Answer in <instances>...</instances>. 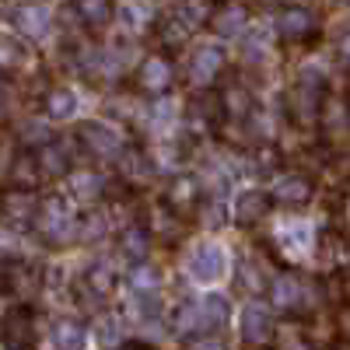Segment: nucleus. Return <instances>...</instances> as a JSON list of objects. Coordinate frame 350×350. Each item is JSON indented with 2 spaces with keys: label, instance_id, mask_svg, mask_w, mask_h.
<instances>
[{
  "label": "nucleus",
  "instance_id": "nucleus-1",
  "mask_svg": "<svg viewBox=\"0 0 350 350\" xmlns=\"http://www.w3.org/2000/svg\"><path fill=\"white\" fill-rule=\"evenodd\" d=\"M77 221L81 214L74 211V203L67 193H46L39 200V214H36V231L39 239L49 245H67L77 239Z\"/></svg>",
  "mask_w": 350,
  "mask_h": 350
},
{
  "label": "nucleus",
  "instance_id": "nucleus-2",
  "mask_svg": "<svg viewBox=\"0 0 350 350\" xmlns=\"http://www.w3.org/2000/svg\"><path fill=\"white\" fill-rule=\"evenodd\" d=\"M228 273V252L217 239H200L189 256H186V277L193 284H203V287H211L217 284L221 277Z\"/></svg>",
  "mask_w": 350,
  "mask_h": 350
},
{
  "label": "nucleus",
  "instance_id": "nucleus-3",
  "mask_svg": "<svg viewBox=\"0 0 350 350\" xmlns=\"http://www.w3.org/2000/svg\"><path fill=\"white\" fill-rule=\"evenodd\" d=\"M77 144H81L88 154H95V158H116V161L130 151L123 130L116 126V123H105V120H84L77 126Z\"/></svg>",
  "mask_w": 350,
  "mask_h": 350
},
{
  "label": "nucleus",
  "instance_id": "nucleus-4",
  "mask_svg": "<svg viewBox=\"0 0 350 350\" xmlns=\"http://www.w3.org/2000/svg\"><path fill=\"white\" fill-rule=\"evenodd\" d=\"M221 123H224V112H221V98H214V95H196L183 109V130L193 140H203V137L217 133Z\"/></svg>",
  "mask_w": 350,
  "mask_h": 350
},
{
  "label": "nucleus",
  "instance_id": "nucleus-5",
  "mask_svg": "<svg viewBox=\"0 0 350 350\" xmlns=\"http://www.w3.org/2000/svg\"><path fill=\"white\" fill-rule=\"evenodd\" d=\"M0 336H4V350H32L36 340H39L36 308H32V305H14V308L4 315Z\"/></svg>",
  "mask_w": 350,
  "mask_h": 350
},
{
  "label": "nucleus",
  "instance_id": "nucleus-6",
  "mask_svg": "<svg viewBox=\"0 0 350 350\" xmlns=\"http://www.w3.org/2000/svg\"><path fill=\"white\" fill-rule=\"evenodd\" d=\"M172 84H175V67L168 60V53H154V56H144L140 67H137V88L151 98L172 95Z\"/></svg>",
  "mask_w": 350,
  "mask_h": 350
},
{
  "label": "nucleus",
  "instance_id": "nucleus-7",
  "mask_svg": "<svg viewBox=\"0 0 350 350\" xmlns=\"http://www.w3.org/2000/svg\"><path fill=\"white\" fill-rule=\"evenodd\" d=\"M277 249L287 256V259H305L312 249H315V224L305 221V217H287L277 231Z\"/></svg>",
  "mask_w": 350,
  "mask_h": 350
},
{
  "label": "nucleus",
  "instance_id": "nucleus-8",
  "mask_svg": "<svg viewBox=\"0 0 350 350\" xmlns=\"http://www.w3.org/2000/svg\"><path fill=\"white\" fill-rule=\"evenodd\" d=\"M239 333L245 343L259 347V343H267L273 336V308L267 301H245L242 315H239Z\"/></svg>",
  "mask_w": 350,
  "mask_h": 350
},
{
  "label": "nucleus",
  "instance_id": "nucleus-9",
  "mask_svg": "<svg viewBox=\"0 0 350 350\" xmlns=\"http://www.w3.org/2000/svg\"><path fill=\"white\" fill-rule=\"evenodd\" d=\"M270 207H273V200L267 189H239V196L231 200V221L239 228H252L259 221H267Z\"/></svg>",
  "mask_w": 350,
  "mask_h": 350
},
{
  "label": "nucleus",
  "instance_id": "nucleus-10",
  "mask_svg": "<svg viewBox=\"0 0 350 350\" xmlns=\"http://www.w3.org/2000/svg\"><path fill=\"white\" fill-rule=\"evenodd\" d=\"M273 28L284 42H301L315 32V14L301 4H284L273 18Z\"/></svg>",
  "mask_w": 350,
  "mask_h": 350
},
{
  "label": "nucleus",
  "instance_id": "nucleus-11",
  "mask_svg": "<svg viewBox=\"0 0 350 350\" xmlns=\"http://www.w3.org/2000/svg\"><path fill=\"white\" fill-rule=\"evenodd\" d=\"M224 60H228V56H224V49L217 42H203L189 56V77L207 88V84H214L224 74Z\"/></svg>",
  "mask_w": 350,
  "mask_h": 350
},
{
  "label": "nucleus",
  "instance_id": "nucleus-12",
  "mask_svg": "<svg viewBox=\"0 0 350 350\" xmlns=\"http://www.w3.org/2000/svg\"><path fill=\"white\" fill-rule=\"evenodd\" d=\"M42 179H46V172H42L36 151H18V154L8 158V189H25V193H32Z\"/></svg>",
  "mask_w": 350,
  "mask_h": 350
},
{
  "label": "nucleus",
  "instance_id": "nucleus-13",
  "mask_svg": "<svg viewBox=\"0 0 350 350\" xmlns=\"http://www.w3.org/2000/svg\"><path fill=\"white\" fill-rule=\"evenodd\" d=\"M39 214V200L25 189H8L0 196V221L11 224V228H25V224H36Z\"/></svg>",
  "mask_w": 350,
  "mask_h": 350
},
{
  "label": "nucleus",
  "instance_id": "nucleus-14",
  "mask_svg": "<svg viewBox=\"0 0 350 350\" xmlns=\"http://www.w3.org/2000/svg\"><path fill=\"white\" fill-rule=\"evenodd\" d=\"M270 200L284 203V207H305V203L312 200V183L301 172H280V175H273Z\"/></svg>",
  "mask_w": 350,
  "mask_h": 350
},
{
  "label": "nucleus",
  "instance_id": "nucleus-15",
  "mask_svg": "<svg viewBox=\"0 0 350 350\" xmlns=\"http://www.w3.org/2000/svg\"><path fill=\"white\" fill-rule=\"evenodd\" d=\"M165 203L179 214L200 211L203 207V183L196 179V175H175V179L168 183V189H165Z\"/></svg>",
  "mask_w": 350,
  "mask_h": 350
},
{
  "label": "nucleus",
  "instance_id": "nucleus-16",
  "mask_svg": "<svg viewBox=\"0 0 350 350\" xmlns=\"http://www.w3.org/2000/svg\"><path fill=\"white\" fill-rule=\"evenodd\" d=\"M151 231L144 228V224H130L123 235H120V242H116V252H120V259L126 262V270L130 267H137V262H148V256H151Z\"/></svg>",
  "mask_w": 350,
  "mask_h": 350
},
{
  "label": "nucleus",
  "instance_id": "nucleus-17",
  "mask_svg": "<svg viewBox=\"0 0 350 350\" xmlns=\"http://www.w3.org/2000/svg\"><path fill=\"white\" fill-rule=\"evenodd\" d=\"M144 228L151 231V239L158 242H175L183 235V214L172 211L168 203H154V207H148V221H144Z\"/></svg>",
  "mask_w": 350,
  "mask_h": 350
},
{
  "label": "nucleus",
  "instance_id": "nucleus-18",
  "mask_svg": "<svg viewBox=\"0 0 350 350\" xmlns=\"http://www.w3.org/2000/svg\"><path fill=\"white\" fill-rule=\"evenodd\" d=\"M217 98H221L224 123H228V120H239V123H245V126H249L252 112L259 109V105H256V98H252V92H249L245 84H228V88H224V92H221Z\"/></svg>",
  "mask_w": 350,
  "mask_h": 350
},
{
  "label": "nucleus",
  "instance_id": "nucleus-19",
  "mask_svg": "<svg viewBox=\"0 0 350 350\" xmlns=\"http://www.w3.org/2000/svg\"><path fill=\"white\" fill-rule=\"evenodd\" d=\"M116 287H120V270L112 267L109 259H95L84 267V291L95 298H112Z\"/></svg>",
  "mask_w": 350,
  "mask_h": 350
},
{
  "label": "nucleus",
  "instance_id": "nucleus-20",
  "mask_svg": "<svg viewBox=\"0 0 350 350\" xmlns=\"http://www.w3.org/2000/svg\"><path fill=\"white\" fill-rule=\"evenodd\" d=\"M42 109H46V120L67 123V120H74V116H77L81 98H77V92H74L70 84H56V88H49V92H46Z\"/></svg>",
  "mask_w": 350,
  "mask_h": 350
},
{
  "label": "nucleus",
  "instance_id": "nucleus-21",
  "mask_svg": "<svg viewBox=\"0 0 350 350\" xmlns=\"http://www.w3.org/2000/svg\"><path fill=\"white\" fill-rule=\"evenodd\" d=\"M301 301H305V284H301V277H295L291 270L273 273V280H270V305L291 312V308H298Z\"/></svg>",
  "mask_w": 350,
  "mask_h": 350
},
{
  "label": "nucleus",
  "instance_id": "nucleus-22",
  "mask_svg": "<svg viewBox=\"0 0 350 350\" xmlns=\"http://www.w3.org/2000/svg\"><path fill=\"white\" fill-rule=\"evenodd\" d=\"M11 21L21 36L28 39H42L49 36V25H53V14L42 8V4H25V8H14L11 11Z\"/></svg>",
  "mask_w": 350,
  "mask_h": 350
},
{
  "label": "nucleus",
  "instance_id": "nucleus-23",
  "mask_svg": "<svg viewBox=\"0 0 350 350\" xmlns=\"http://www.w3.org/2000/svg\"><path fill=\"white\" fill-rule=\"evenodd\" d=\"M200 305V323H203V336H211L217 329H224V323L231 319V305L224 295H217V291H207V295L196 298Z\"/></svg>",
  "mask_w": 350,
  "mask_h": 350
},
{
  "label": "nucleus",
  "instance_id": "nucleus-24",
  "mask_svg": "<svg viewBox=\"0 0 350 350\" xmlns=\"http://www.w3.org/2000/svg\"><path fill=\"white\" fill-rule=\"evenodd\" d=\"M67 189L81 203H95L105 193V179H102V172H95V168H74L67 175Z\"/></svg>",
  "mask_w": 350,
  "mask_h": 350
},
{
  "label": "nucleus",
  "instance_id": "nucleus-25",
  "mask_svg": "<svg viewBox=\"0 0 350 350\" xmlns=\"http://www.w3.org/2000/svg\"><path fill=\"white\" fill-rule=\"evenodd\" d=\"M120 172H123V179H126V183L144 186V183H151V179H154L158 161H154V154H148V151L130 148V151L120 158Z\"/></svg>",
  "mask_w": 350,
  "mask_h": 350
},
{
  "label": "nucleus",
  "instance_id": "nucleus-26",
  "mask_svg": "<svg viewBox=\"0 0 350 350\" xmlns=\"http://www.w3.org/2000/svg\"><path fill=\"white\" fill-rule=\"evenodd\" d=\"M36 154H39V165H42V172L49 175V179H64V175L74 172L70 168V148H67V140H60V137H53L46 148H39Z\"/></svg>",
  "mask_w": 350,
  "mask_h": 350
},
{
  "label": "nucleus",
  "instance_id": "nucleus-27",
  "mask_svg": "<svg viewBox=\"0 0 350 350\" xmlns=\"http://www.w3.org/2000/svg\"><path fill=\"white\" fill-rule=\"evenodd\" d=\"M74 14L84 28H92V32H102V28L112 21L116 8L112 0H74Z\"/></svg>",
  "mask_w": 350,
  "mask_h": 350
},
{
  "label": "nucleus",
  "instance_id": "nucleus-28",
  "mask_svg": "<svg viewBox=\"0 0 350 350\" xmlns=\"http://www.w3.org/2000/svg\"><path fill=\"white\" fill-rule=\"evenodd\" d=\"M211 28L221 36V39H239L249 32V18H245V8H235V4H228L214 14Z\"/></svg>",
  "mask_w": 350,
  "mask_h": 350
},
{
  "label": "nucleus",
  "instance_id": "nucleus-29",
  "mask_svg": "<svg viewBox=\"0 0 350 350\" xmlns=\"http://www.w3.org/2000/svg\"><path fill=\"white\" fill-rule=\"evenodd\" d=\"M53 347L56 350H84L88 347V329L81 319H60V323L53 326Z\"/></svg>",
  "mask_w": 350,
  "mask_h": 350
},
{
  "label": "nucleus",
  "instance_id": "nucleus-30",
  "mask_svg": "<svg viewBox=\"0 0 350 350\" xmlns=\"http://www.w3.org/2000/svg\"><path fill=\"white\" fill-rule=\"evenodd\" d=\"M270 270L262 267V259H256V256H245L242 262H239V284L249 291V295H259V291H270Z\"/></svg>",
  "mask_w": 350,
  "mask_h": 350
},
{
  "label": "nucleus",
  "instance_id": "nucleus-31",
  "mask_svg": "<svg viewBox=\"0 0 350 350\" xmlns=\"http://www.w3.org/2000/svg\"><path fill=\"white\" fill-rule=\"evenodd\" d=\"M158 280H161V273H158V267L148 259V262H137V267H130L126 270V287H130V295H154L158 291Z\"/></svg>",
  "mask_w": 350,
  "mask_h": 350
},
{
  "label": "nucleus",
  "instance_id": "nucleus-32",
  "mask_svg": "<svg viewBox=\"0 0 350 350\" xmlns=\"http://www.w3.org/2000/svg\"><path fill=\"white\" fill-rule=\"evenodd\" d=\"M172 326H175V333L186 336V340L203 336V323H200V305H196V298H189V301H183L179 308H175Z\"/></svg>",
  "mask_w": 350,
  "mask_h": 350
},
{
  "label": "nucleus",
  "instance_id": "nucleus-33",
  "mask_svg": "<svg viewBox=\"0 0 350 350\" xmlns=\"http://www.w3.org/2000/svg\"><path fill=\"white\" fill-rule=\"evenodd\" d=\"M92 336H95V343L102 347V350H120L123 347V323L116 315H98L95 319V326H92Z\"/></svg>",
  "mask_w": 350,
  "mask_h": 350
},
{
  "label": "nucleus",
  "instance_id": "nucleus-34",
  "mask_svg": "<svg viewBox=\"0 0 350 350\" xmlns=\"http://www.w3.org/2000/svg\"><path fill=\"white\" fill-rule=\"evenodd\" d=\"M120 21L130 28V32H148V28L154 25V14H151V8L144 4V0H123Z\"/></svg>",
  "mask_w": 350,
  "mask_h": 350
},
{
  "label": "nucleus",
  "instance_id": "nucleus-35",
  "mask_svg": "<svg viewBox=\"0 0 350 350\" xmlns=\"http://www.w3.org/2000/svg\"><path fill=\"white\" fill-rule=\"evenodd\" d=\"M189 32H193V28H189L179 14H165V18L158 21V39H161L168 49L186 46V42H189Z\"/></svg>",
  "mask_w": 350,
  "mask_h": 350
},
{
  "label": "nucleus",
  "instance_id": "nucleus-36",
  "mask_svg": "<svg viewBox=\"0 0 350 350\" xmlns=\"http://www.w3.org/2000/svg\"><path fill=\"white\" fill-rule=\"evenodd\" d=\"M25 60H28V53H25V42L18 39V36H11V32H0V70H18V67H25Z\"/></svg>",
  "mask_w": 350,
  "mask_h": 350
},
{
  "label": "nucleus",
  "instance_id": "nucleus-37",
  "mask_svg": "<svg viewBox=\"0 0 350 350\" xmlns=\"http://www.w3.org/2000/svg\"><path fill=\"white\" fill-rule=\"evenodd\" d=\"M109 235V217L102 211H84L77 221V239L81 242H102Z\"/></svg>",
  "mask_w": 350,
  "mask_h": 350
},
{
  "label": "nucleus",
  "instance_id": "nucleus-38",
  "mask_svg": "<svg viewBox=\"0 0 350 350\" xmlns=\"http://www.w3.org/2000/svg\"><path fill=\"white\" fill-rule=\"evenodd\" d=\"M179 14L189 28H200V25H211L214 21V0H179Z\"/></svg>",
  "mask_w": 350,
  "mask_h": 350
},
{
  "label": "nucleus",
  "instance_id": "nucleus-39",
  "mask_svg": "<svg viewBox=\"0 0 350 350\" xmlns=\"http://www.w3.org/2000/svg\"><path fill=\"white\" fill-rule=\"evenodd\" d=\"M200 211H203L200 217H203V224H207V228H221V224L228 221V214H224V203H221L217 196H214V200H203V207H200Z\"/></svg>",
  "mask_w": 350,
  "mask_h": 350
},
{
  "label": "nucleus",
  "instance_id": "nucleus-40",
  "mask_svg": "<svg viewBox=\"0 0 350 350\" xmlns=\"http://www.w3.org/2000/svg\"><path fill=\"white\" fill-rule=\"evenodd\" d=\"M189 350H224V347L217 336H196V340H189Z\"/></svg>",
  "mask_w": 350,
  "mask_h": 350
},
{
  "label": "nucleus",
  "instance_id": "nucleus-41",
  "mask_svg": "<svg viewBox=\"0 0 350 350\" xmlns=\"http://www.w3.org/2000/svg\"><path fill=\"white\" fill-rule=\"evenodd\" d=\"M284 350H308V343H305L301 336H295V340H291V336H287V343H284Z\"/></svg>",
  "mask_w": 350,
  "mask_h": 350
},
{
  "label": "nucleus",
  "instance_id": "nucleus-42",
  "mask_svg": "<svg viewBox=\"0 0 350 350\" xmlns=\"http://www.w3.org/2000/svg\"><path fill=\"white\" fill-rule=\"evenodd\" d=\"M340 49H343V53L350 56V36H343V42H340Z\"/></svg>",
  "mask_w": 350,
  "mask_h": 350
},
{
  "label": "nucleus",
  "instance_id": "nucleus-43",
  "mask_svg": "<svg viewBox=\"0 0 350 350\" xmlns=\"http://www.w3.org/2000/svg\"><path fill=\"white\" fill-rule=\"evenodd\" d=\"M126 350H151V347H144V343H133V347H126Z\"/></svg>",
  "mask_w": 350,
  "mask_h": 350
},
{
  "label": "nucleus",
  "instance_id": "nucleus-44",
  "mask_svg": "<svg viewBox=\"0 0 350 350\" xmlns=\"http://www.w3.org/2000/svg\"><path fill=\"white\" fill-rule=\"evenodd\" d=\"M28 4H42V0H28Z\"/></svg>",
  "mask_w": 350,
  "mask_h": 350
},
{
  "label": "nucleus",
  "instance_id": "nucleus-45",
  "mask_svg": "<svg viewBox=\"0 0 350 350\" xmlns=\"http://www.w3.org/2000/svg\"><path fill=\"white\" fill-rule=\"evenodd\" d=\"M0 291H4V284H0Z\"/></svg>",
  "mask_w": 350,
  "mask_h": 350
}]
</instances>
